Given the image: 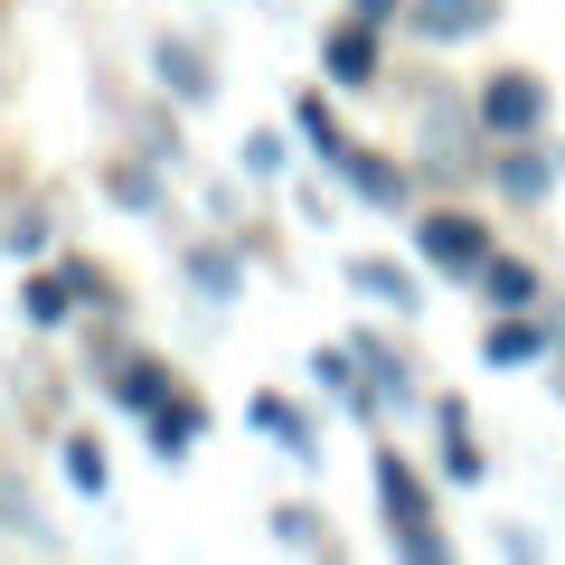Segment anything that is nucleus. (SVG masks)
Wrapping results in <instances>:
<instances>
[{
	"mask_svg": "<svg viewBox=\"0 0 565 565\" xmlns=\"http://www.w3.org/2000/svg\"><path fill=\"white\" fill-rule=\"evenodd\" d=\"M349 10H359V20H377V29H386V20H396V10H405V0H349Z\"/></svg>",
	"mask_w": 565,
	"mask_h": 565,
	"instance_id": "25",
	"label": "nucleus"
},
{
	"mask_svg": "<svg viewBox=\"0 0 565 565\" xmlns=\"http://www.w3.org/2000/svg\"><path fill=\"white\" fill-rule=\"evenodd\" d=\"M170 386H180V377H170L161 359H141V349H132V359H114V367H104V396H114L122 415H151V405H161Z\"/></svg>",
	"mask_w": 565,
	"mask_h": 565,
	"instance_id": "16",
	"label": "nucleus"
},
{
	"mask_svg": "<svg viewBox=\"0 0 565 565\" xmlns=\"http://www.w3.org/2000/svg\"><path fill=\"white\" fill-rule=\"evenodd\" d=\"M20 321H29V330L76 321V282H66V264H39V274H20Z\"/></svg>",
	"mask_w": 565,
	"mask_h": 565,
	"instance_id": "19",
	"label": "nucleus"
},
{
	"mask_svg": "<svg viewBox=\"0 0 565 565\" xmlns=\"http://www.w3.org/2000/svg\"><path fill=\"white\" fill-rule=\"evenodd\" d=\"M415 255L434 264L444 282H471L490 264V226L471 217V207H424V217H415Z\"/></svg>",
	"mask_w": 565,
	"mask_h": 565,
	"instance_id": "3",
	"label": "nucleus"
},
{
	"mask_svg": "<svg viewBox=\"0 0 565 565\" xmlns=\"http://www.w3.org/2000/svg\"><path fill=\"white\" fill-rule=\"evenodd\" d=\"M207 424H217V415H207V396H189V386H170V396L151 405V415H141V434H151V462H161V471H180L189 452L207 444Z\"/></svg>",
	"mask_w": 565,
	"mask_h": 565,
	"instance_id": "5",
	"label": "nucleus"
},
{
	"mask_svg": "<svg viewBox=\"0 0 565 565\" xmlns=\"http://www.w3.org/2000/svg\"><path fill=\"white\" fill-rule=\"evenodd\" d=\"M274 546H282V556H340V537H330V509L282 500V509H274Z\"/></svg>",
	"mask_w": 565,
	"mask_h": 565,
	"instance_id": "20",
	"label": "nucleus"
},
{
	"mask_svg": "<svg viewBox=\"0 0 565 565\" xmlns=\"http://www.w3.org/2000/svg\"><path fill=\"white\" fill-rule=\"evenodd\" d=\"M396 20H405V39H424V47H462V39H481V29H500V0H405Z\"/></svg>",
	"mask_w": 565,
	"mask_h": 565,
	"instance_id": "6",
	"label": "nucleus"
},
{
	"mask_svg": "<svg viewBox=\"0 0 565 565\" xmlns=\"http://www.w3.org/2000/svg\"><path fill=\"white\" fill-rule=\"evenodd\" d=\"M340 274H349V292H359V302L396 311V321H415V311H424V282H415V264H396V255H349Z\"/></svg>",
	"mask_w": 565,
	"mask_h": 565,
	"instance_id": "11",
	"label": "nucleus"
},
{
	"mask_svg": "<svg viewBox=\"0 0 565 565\" xmlns=\"http://www.w3.org/2000/svg\"><path fill=\"white\" fill-rule=\"evenodd\" d=\"M434 462H444V481L452 490H481L490 481V452H481V434H471V405L462 396H434Z\"/></svg>",
	"mask_w": 565,
	"mask_h": 565,
	"instance_id": "9",
	"label": "nucleus"
},
{
	"mask_svg": "<svg viewBox=\"0 0 565 565\" xmlns=\"http://www.w3.org/2000/svg\"><path fill=\"white\" fill-rule=\"evenodd\" d=\"M556 180H565V161L546 151V132L500 141V199L509 207H546V199H556Z\"/></svg>",
	"mask_w": 565,
	"mask_h": 565,
	"instance_id": "10",
	"label": "nucleus"
},
{
	"mask_svg": "<svg viewBox=\"0 0 565 565\" xmlns=\"http://www.w3.org/2000/svg\"><path fill=\"white\" fill-rule=\"evenodd\" d=\"M471 292H481L490 311H537V302H546V282H537V264L500 255V245H490V264H481V274H471Z\"/></svg>",
	"mask_w": 565,
	"mask_h": 565,
	"instance_id": "14",
	"label": "nucleus"
},
{
	"mask_svg": "<svg viewBox=\"0 0 565 565\" xmlns=\"http://www.w3.org/2000/svg\"><path fill=\"white\" fill-rule=\"evenodd\" d=\"M245 424H255L264 444L282 452V462H302V471L321 462V424H311V415H302L292 396H274V386H255V396H245Z\"/></svg>",
	"mask_w": 565,
	"mask_h": 565,
	"instance_id": "8",
	"label": "nucleus"
},
{
	"mask_svg": "<svg viewBox=\"0 0 565 565\" xmlns=\"http://www.w3.org/2000/svg\"><path fill=\"white\" fill-rule=\"evenodd\" d=\"M47 236H57V226H47V207H20V217L0 226V245H10L20 264H39V255H47Z\"/></svg>",
	"mask_w": 565,
	"mask_h": 565,
	"instance_id": "23",
	"label": "nucleus"
},
{
	"mask_svg": "<svg viewBox=\"0 0 565 565\" xmlns=\"http://www.w3.org/2000/svg\"><path fill=\"white\" fill-rule=\"evenodd\" d=\"M104 189H114V199L132 207V217H151V207H161V189H151V170H132V161H114V170H104Z\"/></svg>",
	"mask_w": 565,
	"mask_h": 565,
	"instance_id": "24",
	"label": "nucleus"
},
{
	"mask_svg": "<svg viewBox=\"0 0 565 565\" xmlns=\"http://www.w3.org/2000/svg\"><path fill=\"white\" fill-rule=\"evenodd\" d=\"M546 321H527V311H500V321H490V340H481V367H500V377H519V367H537L546 359Z\"/></svg>",
	"mask_w": 565,
	"mask_h": 565,
	"instance_id": "13",
	"label": "nucleus"
},
{
	"mask_svg": "<svg viewBox=\"0 0 565 565\" xmlns=\"http://www.w3.org/2000/svg\"><path fill=\"white\" fill-rule=\"evenodd\" d=\"M151 85H161L170 104H189V114H207V104H217V66H207L189 39H151Z\"/></svg>",
	"mask_w": 565,
	"mask_h": 565,
	"instance_id": "12",
	"label": "nucleus"
},
{
	"mask_svg": "<svg viewBox=\"0 0 565 565\" xmlns=\"http://www.w3.org/2000/svg\"><path fill=\"white\" fill-rule=\"evenodd\" d=\"M292 141H302L321 170H340V161H349V122L321 104V85H302V95H292Z\"/></svg>",
	"mask_w": 565,
	"mask_h": 565,
	"instance_id": "15",
	"label": "nucleus"
},
{
	"mask_svg": "<svg viewBox=\"0 0 565 565\" xmlns=\"http://www.w3.org/2000/svg\"><path fill=\"white\" fill-rule=\"evenodd\" d=\"M367 490H377L386 546H396L405 565H444V556H452V537L434 527V490H424V471L405 462L396 444H377V452H367Z\"/></svg>",
	"mask_w": 565,
	"mask_h": 565,
	"instance_id": "1",
	"label": "nucleus"
},
{
	"mask_svg": "<svg viewBox=\"0 0 565 565\" xmlns=\"http://www.w3.org/2000/svg\"><path fill=\"white\" fill-rule=\"evenodd\" d=\"M471 132H481V141H527V132H546V76H527V66L481 76V95H471Z\"/></svg>",
	"mask_w": 565,
	"mask_h": 565,
	"instance_id": "2",
	"label": "nucleus"
},
{
	"mask_svg": "<svg viewBox=\"0 0 565 565\" xmlns=\"http://www.w3.org/2000/svg\"><path fill=\"white\" fill-rule=\"evenodd\" d=\"M57 471H66V490H76V500H114V462H104V444H95V434H66V444H57Z\"/></svg>",
	"mask_w": 565,
	"mask_h": 565,
	"instance_id": "21",
	"label": "nucleus"
},
{
	"mask_svg": "<svg viewBox=\"0 0 565 565\" xmlns=\"http://www.w3.org/2000/svg\"><path fill=\"white\" fill-rule=\"evenodd\" d=\"M180 274L199 282V302H207V311H226V302L245 292V255H236V245H189Z\"/></svg>",
	"mask_w": 565,
	"mask_h": 565,
	"instance_id": "17",
	"label": "nucleus"
},
{
	"mask_svg": "<svg viewBox=\"0 0 565 565\" xmlns=\"http://www.w3.org/2000/svg\"><path fill=\"white\" fill-rule=\"evenodd\" d=\"M236 170H245V180H282V170H292L282 132H245V141H236Z\"/></svg>",
	"mask_w": 565,
	"mask_h": 565,
	"instance_id": "22",
	"label": "nucleus"
},
{
	"mask_svg": "<svg viewBox=\"0 0 565 565\" xmlns=\"http://www.w3.org/2000/svg\"><path fill=\"white\" fill-rule=\"evenodd\" d=\"M340 180H349V199H359V207H377V217H405V207H415V170H405V161H386V151H367V141H349Z\"/></svg>",
	"mask_w": 565,
	"mask_h": 565,
	"instance_id": "7",
	"label": "nucleus"
},
{
	"mask_svg": "<svg viewBox=\"0 0 565 565\" xmlns=\"http://www.w3.org/2000/svg\"><path fill=\"white\" fill-rule=\"evenodd\" d=\"M349 349H359L367 405H377V415H386V405H396V415H405V405H415V377H405V359H396V349H386V340H367V330H359V340H349Z\"/></svg>",
	"mask_w": 565,
	"mask_h": 565,
	"instance_id": "18",
	"label": "nucleus"
},
{
	"mask_svg": "<svg viewBox=\"0 0 565 565\" xmlns=\"http://www.w3.org/2000/svg\"><path fill=\"white\" fill-rule=\"evenodd\" d=\"M377 66H386V29H377V20H359V10H349V20L321 29V76H330V85H349V95H359V85H377Z\"/></svg>",
	"mask_w": 565,
	"mask_h": 565,
	"instance_id": "4",
	"label": "nucleus"
}]
</instances>
